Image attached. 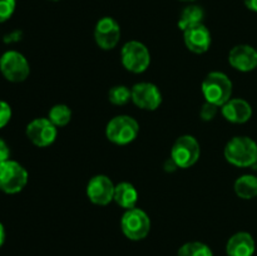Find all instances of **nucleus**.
Wrapping results in <instances>:
<instances>
[{
  "label": "nucleus",
  "instance_id": "cd10ccee",
  "mask_svg": "<svg viewBox=\"0 0 257 256\" xmlns=\"http://www.w3.org/2000/svg\"><path fill=\"white\" fill-rule=\"evenodd\" d=\"M5 236H7V233H5V227H4V225L0 222V248H2V246L4 245Z\"/></svg>",
  "mask_w": 257,
  "mask_h": 256
},
{
  "label": "nucleus",
  "instance_id": "4be33fe9",
  "mask_svg": "<svg viewBox=\"0 0 257 256\" xmlns=\"http://www.w3.org/2000/svg\"><path fill=\"white\" fill-rule=\"evenodd\" d=\"M108 100L114 105H125L132 100V90L127 85H114L108 92Z\"/></svg>",
  "mask_w": 257,
  "mask_h": 256
},
{
  "label": "nucleus",
  "instance_id": "c756f323",
  "mask_svg": "<svg viewBox=\"0 0 257 256\" xmlns=\"http://www.w3.org/2000/svg\"><path fill=\"white\" fill-rule=\"evenodd\" d=\"M49 2H59V0H49Z\"/></svg>",
  "mask_w": 257,
  "mask_h": 256
},
{
  "label": "nucleus",
  "instance_id": "9b49d317",
  "mask_svg": "<svg viewBox=\"0 0 257 256\" xmlns=\"http://www.w3.org/2000/svg\"><path fill=\"white\" fill-rule=\"evenodd\" d=\"M115 185L108 176L97 175L93 176L88 181L87 192L88 200L97 206H107L114 200Z\"/></svg>",
  "mask_w": 257,
  "mask_h": 256
},
{
  "label": "nucleus",
  "instance_id": "20e7f679",
  "mask_svg": "<svg viewBox=\"0 0 257 256\" xmlns=\"http://www.w3.org/2000/svg\"><path fill=\"white\" fill-rule=\"evenodd\" d=\"M29 180L27 168L14 160L0 163V192L15 195L22 192Z\"/></svg>",
  "mask_w": 257,
  "mask_h": 256
},
{
  "label": "nucleus",
  "instance_id": "f257e3e1",
  "mask_svg": "<svg viewBox=\"0 0 257 256\" xmlns=\"http://www.w3.org/2000/svg\"><path fill=\"white\" fill-rule=\"evenodd\" d=\"M223 156L235 167H253L257 163V143L247 136H236L226 143Z\"/></svg>",
  "mask_w": 257,
  "mask_h": 256
},
{
  "label": "nucleus",
  "instance_id": "412c9836",
  "mask_svg": "<svg viewBox=\"0 0 257 256\" xmlns=\"http://www.w3.org/2000/svg\"><path fill=\"white\" fill-rule=\"evenodd\" d=\"M177 256H213V252L210 246L205 242L190 241L178 248Z\"/></svg>",
  "mask_w": 257,
  "mask_h": 256
},
{
  "label": "nucleus",
  "instance_id": "5701e85b",
  "mask_svg": "<svg viewBox=\"0 0 257 256\" xmlns=\"http://www.w3.org/2000/svg\"><path fill=\"white\" fill-rule=\"evenodd\" d=\"M17 8V0H0V24L13 17Z\"/></svg>",
  "mask_w": 257,
  "mask_h": 256
},
{
  "label": "nucleus",
  "instance_id": "4468645a",
  "mask_svg": "<svg viewBox=\"0 0 257 256\" xmlns=\"http://www.w3.org/2000/svg\"><path fill=\"white\" fill-rule=\"evenodd\" d=\"M183 42L186 48L195 54H205L212 43L211 33L205 24H198L183 30Z\"/></svg>",
  "mask_w": 257,
  "mask_h": 256
},
{
  "label": "nucleus",
  "instance_id": "2eb2a0df",
  "mask_svg": "<svg viewBox=\"0 0 257 256\" xmlns=\"http://www.w3.org/2000/svg\"><path fill=\"white\" fill-rule=\"evenodd\" d=\"M221 114L227 122L233 124H243L252 117V107L242 98H231L221 107Z\"/></svg>",
  "mask_w": 257,
  "mask_h": 256
},
{
  "label": "nucleus",
  "instance_id": "bb28decb",
  "mask_svg": "<svg viewBox=\"0 0 257 256\" xmlns=\"http://www.w3.org/2000/svg\"><path fill=\"white\" fill-rule=\"evenodd\" d=\"M243 4L248 10L257 13V0H243Z\"/></svg>",
  "mask_w": 257,
  "mask_h": 256
},
{
  "label": "nucleus",
  "instance_id": "ddd939ff",
  "mask_svg": "<svg viewBox=\"0 0 257 256\" xmlns=\"http://www.w3.org/2000/svg\"><path fill=\"white\" fill-rule=\"evenodd\" d=\"M228 63L238 72H252L257 68V49L248 44L235 45L228 53Z\"/></svg>",
  "mask_w": 257,
  "mask_h": 256
},
{
  "label": "nucleus",
  "instance_id": "39448f33",
  "mask_svg": "<svg viewBox=\"0 0 257 256\" xmlns=\"http://www.w3.org/2000/svg\"><path fill=\"white\" fill-rule=\"evenodd\" d=\"M151 226L150 216L140 207L125 210L120 218V230L131 241L145 240L150 235Z\"/></svg>",
  "mask_w": 257,
  "mask_h": 256
},
{
  "label": "nucleus",
  "instance_id": "393cba45",
  "mask_svg": "<svg viewBox=\"0 0 257 256\" xmlns=\"http://www.w3.org/2000/svg\"><path fill=\"white\" fill-rule=\"evenodd\" d=\"M12 107L8 102L0 99V130L4 128L12 119Z\"/></svg>",
  "mask_w": 257,
  "mask_h": 256
},
{
  "label": "nucleus",
  "instance_id": "f3484780",
  "mask_svg": "<svg viewBox=\"0 0 257 256\" xmlns=\"http://www.w3.org/2000/svg\"><path fill=\"white\" fill-rule=\"evenodd\" d=\"M114 201L119 207L124 210L137 207L138 202V191L132 183L120 182L115 185L114 190Z\"/></svg>",
  "mask_w": 257,
  "mask_h": 256
},
{
  "label": "nucleus",
  "instance_id": "c85d7f7f",
  "mask_svg": "<svg viewBox=\"0 0 257 256\" xmlns=\"http://www.w3.org/2000/svg\"><path fill=\"white\" fill-rule=\"evenodd\" d=\"M180 2H183V3H193V2H196V0H180Z\"/></svg>",
  "mask_w": 257,
  "mask_h": 256
},
{
  "label": "nucleus",
  "instance_id": "b1692460",
  "mask_svg": "<svg viewBox=\"0 0 257 256\" xmlns=\"http://www.w3.org/2000/svg\"><path fill=\"white\" fill-rule=\"evenodd\" d=\"M218 108H220V107L212 104V103L205 102L202 104V107H201V109H200L201 119L205 120V122H210V120H212L213 118L217 115Z\"/></svg>",
  "mask_w": 257,
  "mask_h": 256
},
{
  "label": "nucleus",
  "instance_id": "f8f14e48",
  "mask_svg": "<svg viewBox=\"0 0 257 256\" xmlns=\"http://www.w3.org/2000/svg\"><path fill=\"white\" fill-rule=\"evenodd\" d=\"M132 90V102L140 109L156 110L162 104V93L160 88L153 83L141 82L131 88Z\"/></svg>",
  "mask_w": 257,
  "mask_h": 256
},
{
  "label": "nucleus",
  "instance_id": "dca6fc26",
  "mask_svg": "<svg viewBox=\"0 0 257 256\" xmlns=\"http://www.w3.org/2000/svg\"><path fill=\"white\" fill-rule=\"evenodd\" d=\"M256 251L255 238L250 232L238 231L233 233L226 242L227 256H253Z\"/></svg>",
  "mask_w": 257,
  "mask_h": 256
},
{
  "label": "nucleus",
  "instance_id": "f03ea898",
  "mask_svg": "<svg viewBox=\"0 0 257 256\" xmlns=\"http://www.w3.org/2000/svg\"><path fill=\"white\" fill-rule=\"evenodd\" d=\"M232 82L227 74L222 72H210L201 84L205 102L222 107L232 97Z\"/></svg>",
  "mask_w": 257,
  "mask_h": 256
},
{
  "label": "nucleus",
  "instance_id": "6ab92c4d",
  "mask_svg": "<svg viewBox=\"0 0 257 256\" xmlns=\"http://www.w3.org/2000/svg\"><path fill=\"white\" fill-rule=\"evenodd\" d=\"M233 190L237 197L242 200H252L257 197V176L242 175L235 181Z\"/></svg>",
  "mask_w": 257,
  "mask_h": 256
},
{
  "label": "nucleus",
  "instance_id": "1a4fd4ad",
  "mask_svg": "<svg viewBox=\"0 0 257 256\" xmlns=\"http://www.w3.org/2000/svg\"><path fill=\"white\" fill-rule=\"evenodd\" d=\"M27 138L39 148L49 147L55 142L58 128L48 118H35L25 128Z\"/></svg>",
  "mask_w": 257,
  "mask_h": 256
},
{
  "label": "nucleus",
  "instance_id": "a211bd4d",
  "mask_svg": "<svg viewBox=\"0 0 257 256\" xmlns=\"http://www.w3.org/2000/svg\"><path fill=\"white\" fill-rule=\"evenodd\" d=\"M203 19H205V10L196 4H188L187 7L183 8L181 12L180 18H178V28L181 30H186L195 25L202 24Z\"/></svg>",
  "mask_w": 257,
  "mask_h": 256
},
{
  "label": "nucleus",
  "instance_id": "9d476101",
  "mask_svg": "<svg viewBox=\"0 0 257 256\" xmlns=\"http://www.w3.org/2000/svg\"><path fill=\"white\" fill-rule=\"evenodd\" d=\"M120 27L112 17H103L94 27V42L100 49L112 50L120 40Z\"/></svg>",
  "mask_w": 257,
  "mask_h": 256
},
{
  "label": "nucleus",
  "instance_id": "423d86ee",
  "mask_svg": "<svg viewBox=\"0 0 257 256\" xmlns=\"http://www.w3.org/2000/svg\"><path fill=\"white\" fill-rule=\"evenodd\" d=\"M120 62L125 70L135 74H141L150 68L151 53L143 43L130 40L120 50Z\"/></svg>",
  "mask_w": 257,
  "mask_h": 256
},
{
  "label": "nucleus",
  "instance_id": "a878e982",
  "mask_svg": "<svg viewBox=\"0 0 257 256\" xmlns=\"http://www.w3.org/2000/svg\"><path fill=\"white\" fill-rule=\"evenodd\" d=\"M10 160V148L3 138H0V163Z\"/></svg>",
  "mask_w": 257,
  "mask_h": 256
},
{
  "label": "nucleus",
  "instance_id": "0eeeda50",
  "mask_svg": "<svg viewBox=\"0 0 257 256\" xmlns=\"http://www.w3.org/2000/svg\"><path fill=\"white\" fill-rule=\"evenodd\" d=\"M201 156V146L198 141L191 135L178 137L171 148V160L177 168H191L198 162Z\"/></svg>",
  "mask_w": 257,
  "mask_h": 256
},
{
  "label": "nucleus",
  "instance_id": "6e6552de",
  "mask_svg": "<svg viewBox=\"0 0 257 256\" xmlns=\"http://www.w3.org/2000/svg\"><path fill=\"white\" fill-rule=\"evenodd\" d=\"M0 73L12 83H22L30 74V64L27 58L17 50H8L0 57Z\"/></svg>",
  "mask_w": 257,
  "mask_h": 256
},
{
  "label": "nucleus",
  "instance_id": "aec40b11",
  "mask_svg": "<svg viewBox=\"0 0 257 256\" xmlns=\"http://www.w3.org/2000/svg\"><path fill=\"white\" fill-rule=\"evenodd\" d=\"M47 118L57 128L65 127L72 120V109L67 104L59 103L50 108Z\"/></svg>",
  "mask_w": 257,
  "mask_h": 256
},
{
  "label": "nucleus",
  "instance_id": "7ed1b4c3",
  "mask_svg": "<svg viewBox=\"0 0 257 256\" xmlns=\"http://www.w3.org/2000/svg\"><path fill=\"white\" fill-rule=\"evenodd\" d=\"M140 133V123L133 117L119 114L113 117L105 127V137L117 146H127L132 143Z\"/></svg>",
  "mask_w": 257,
  "mask_h": 256
}]
</instances>
